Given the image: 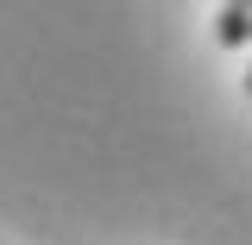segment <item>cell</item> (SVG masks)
<instances>
[{
  "label": "cell",
  "instance_id": "6da1fadb",
  "mask_svg": "<svg viewBox=\"0 0 252 245\" xmlns=\"http://www.w3.org/2000/svg\"><path fill=\"white\" fill-rule=\"evenodd\" d=\"M215 44H227V51H246V44H252V0L220 6V19H215Z\"/></svg>",
  "mask_w": 252,
  "mask_h": 245
},
{
  "label": "cell",
  "instance_id": "7a4b0ae2",
  "mask_svg": "<svg viewBox=\"0 0 252 245\" xmlns=\"http://www.w3.org/2000/svg\"><path fill=\"white\" fill-rule=\"evenodd\" d=\"M246 101H252V69H246Z\"/></svg>",
  "mask_w": 252,
  "mask_h": 245
},
{
  "label": "cell",
  "instance_id": "3957f363",
  "mask_svg": "<svg viewBox=\"0 0 252 245\" xmlns=\"http://www.w3.org/2000/svg\"><path fill=\"white\" fill-rule=\"evenodd\" d=\"M220 6H233V0H220Z\"/></svg>",
  "mask_w": 252,
  "mask_h": 245
}]
</instances>
